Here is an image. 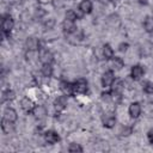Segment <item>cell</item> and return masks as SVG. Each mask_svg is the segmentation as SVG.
I'll return each mask as SVG.
<instances>
[{
    "label": "cell",
    "mask_w": 153,
    "mask_h": 153,
    "mask_svg": "<svg viewBox=\"0 0 153 153\" xmlns=\"http://www.w3.org/2000/svg\"><path fill=\"white\" fill-rule=\"evenodd\" d=\"M14 27V19L11 14H5L2 16L1 19V32L5 36H10L11 31Z\"/></svg>",
    "instance_id": "1"
},
{
    "label": "cell",
    "mask_w": 153,
    "mask_h": 153,
    "mask_svg": "<svg viewBox=\"0 0 153 153\" xmlns=\"http://www.w3.org/2000/svg\"><path fill=\"white\" fill-rule=\"evenodd\" d=\"M115 73H114V69H108L103 73L102 78H100V82H102V86L104 88H108V87H111V85L114 84L115 81Z\"/></svg>",
    "instance_id": "2"
},
{
    "label": "cell",
    "mask_w": 153,
    "mask_h": 153,
    "mask_svg": "<svg viewBox=\"0 0 153 153\" xmlns=\"http://www.w3.org/2000/svg\"><path fill=\"white\" fill-rule=\"evenodd\" d=\"M25 48L29 50V51H38L41 49V42L37 37L35 36H30L25 39Z\"/></svg>",
    "instance_id": "3"
},
{
    "label": "cell",
    "mask_w": 153,
    "mask_h": 153,
    "mask_svg": "<svg viewBox=\"0 0 153 153\" xmlns=\"http://www.w3.org/2000/svg\"><path fill=\"white\" fill-rule=\"evenodd\" d=\"M60 90L62 92V94L71 97L75 94V90H74V82H69L67 80H61L60 81Z\"/></svg>",
    "instance_id": "4"
},
{
    "label": "cell",
    "mask_w": 153,
    "mask_h": 153,
    "mask_svg": "<svg viewBox=\"0 0 153 153\" xmlns=\"http://www.w3.org/2000/svg\"><path fill=\"white\" fill-rule=\"evenodd\" d=\"M38 60L42 65L43 63H53L54 62V55L50 50L41 48L38 50Z\"/></svg>",
    "instance_id": "5"
},
{
    "label": "cell",
    "mask_w": 153,
    "mask_h": 153,
    "mask_svg": "<svg viewBox=\"0 0 153 153\" xmlns=\"http://www.w3.org/2000/svg\"><path fill=\"white\" fill-rule=\"evenodd\" d=\"M141 112H142V106H141V104L139 102H133V103L129 104V106H128V114H129V116L131 118H134V120L139 118L140 115H141Z\"/></svg>",
    "instance_id": "6"
},
{
    "label": "cell",
    "mask_w": 153,
    "mask_h": 153,
    "mask_svg": "<svg viewBox=\"0 0 153 153\" xmlns=\"http://www.w3.org/2000/svg\"><path fill=\"white\" fill-rule=\"evenodd\" d=\"M43 137H44V141L48 145H55V143H57L61 140L60 135L55 130H45L43 133Z\"/></svg>",
    "instance_id": "7"
},
{
    "label": "cell",
    "mask_w": 153,
    "mask_h": 153,
    "mask_svg": "<svg viewBox=\"0 0 153 153\" xmlns=\"http://www.w3.org/2000/svg\"><path fill=\"white\" fill-rule=\"evenodd\" d=\"M74 90H75V93L85 94L88 91V82H87V80L84 79V78H80L76 81H74Z\"/></svg>",
    "instance_id": "8"
},
{
    "label": "cell",
    "mask_w": 153,
    "mask_h": 153,
    "mask_svg": "<svg viewBox=\"0 0 153 153\" xmlns=\"http://www.w3.org/2000/svg\"><path fill=\"white\" fill-rule=\"evenodd\" d=\"M20 106H22V109H23L25 112L32 114L33 110H35V108H36V104L33 103V100H32L30 97L25 96V97H23L22 100H20Z\"/></svg>",
    "instance_id": "9"
},
{
    "label": "cell",
    "mask_w": 153,
    "mask_h": 153,
    "mask_svg": "<svg viewBox=\"0 0 153 153\" xmlns=\"http://www.w3.org/2000/svg\"><path fill=\"white\" fill-rule=\"evenodd\" d=\"M116 116L112 114V112H108V114H104V116L102 117V123H103V127L108 128V129H111L116 126Z\"/></svg>",
    "instance_id": "10"
},
{
    "label": "cell",
    "mask_w": 153,
    "mask_h": 153,
    "mask_svg": "<svg viewBox=\"0 0 153 153\" xmlns=\"http://www.w3.org/2000/svg\"><path fill=\"white\" fill-rule=\"evenodd\" d=\"M76 29L78 27H76L75 22L65 18V20L62 22V30H63V32L66 35H73V33H75L76 32Z\"/></svg>",
    "instance_id": "11"
},
{
    "label": "cell",
    "mask_w": 153,
    "mask_h": 153,
    "mask_svg": "<svg viewBox=\"0 0 153 153\" xmlns=\"http://www.w3.org/2000/svg\"><path fill=\"white\" fill-rule=\"evenodd\" d=\"M145 74V69L141 65H134L130 68V78L135 81H139Z\"/></svg>",
    "instance_id": "12"
},
{
    "label": "cell",
    "mask_w": 153,
    "mask_h": 153,
    "mask_svg": "<svg viewBox=\"0 0 153 153\" xmlns=\"http://www.w3.org/2000/svg\"><path fill=\"white\" fill-rule=\"evenodd\" d=\"M68 105V97L62 94V96H59L55 100H54V108L56 111H63Z\"/></svg>",
    "instance_id": "13"
},
{
    "label": "cell",
    "mask_w": 153,
    "mask_h": 153,
    "mask_svg": "<svg viewBox=\"0 0 153 153\" xmlns=\"http://www.w3.org/2000/svg\"><path fill=\"white\" fill-rule=\"evenodd\" d=\"M2 118L7 120V121H10V122H12V123H16L17 120H18V114H17L16 109H13V108H11V106H7V108L4 110V117H2Z\"/></svg>",
    "instance_id": "14"
},
{
    "label": "cell",
    "mask_w": 153,
    "mask_h": 153,
    "mask_svg": "<svg viewBox=\"0 0 153 153\" xmlns=\"http://www.w3.org/2000/svg\"><path fill=\"white\" fill-rule=\"evenodd\" d=\"M78 10L82 13V14H90L93 10V4L91 0H81V2L79 4Z\"/></svg>",
    "instance_id": "15"
},
{
    "label": "cell",
    "mask_w": 153,
    "mask_h": 153,
    "mask_svg": "<svg viewBox=\"0 0 153 153\" xmlns=\"http://www.w3.org/2000/svg\"><path fill=\"white\" fill-rule=\"evenodd\" d=\"M110 88H111L110 92H111L112 97H120L121 93H122V90H123V82H122V80H115Z\"/></svg>",
    "instance_id": "16"
},
{
    "label": "cell",
    "mask_w": 153,
    "mask_h": 153,
    "mask_svg": "<svg viewBox=\"0 0 153 153\" xmlns=\"http://www.w3.org/2000/svg\"><path fill=\"white\" fill-rule=\"evenodd\" d=\"M102 54H103V57L108 61H110L114 56H115V51L112 49V47L109 44V43H105L102 48Z\"/></svg>",
    "instance_id": "17"
},
{
    "label": "cell",
    "mask_w": 153,
    "mask_h": 153,
    "mask_svg": "<svg viewBox=\"0 0 153 153\" xmlns=\"http://www.w3.org/2000/svg\"><path fill=\"white\" fill-rule=\"evenodd\" d=\"M16 98V92L11 88H6L2 91V96H1V102L5 103V102H12L13 99Z\"/></svg>",
    "instance_id": "18"
},
{
    "label": "cell",
    "mask_w": 153,
    "mask_h": 153,
    "mask_svg": "<svg viewBox=\"0 0 153 153\" xmlns=\"http://www.w3.org/2000/svg\"><path fill=\"white\" fill-rule=\"evenodd\" d=\"M110 63H111L112 69H116V71L122 69L123 66H124V61H123V59L120 57V56H114V57L110 60Z\"/></svg>",
    "instance_id": "19"
},
{
    "label": "cell",
    "mask_w": 153,
    "mask_h": 153,
    "mask_svg": "<svg viewBox=\"0 0 153 153\" xmlns=\"http://www.w3.org/2000/svg\"><path fill=\"white\" fill-rule=\"evenodd\" d=\"M41 73L43 76L45 78H50L54 73V68H53V63H43L41 67Z\"/></svg>",
    "instance_id": "20"
},
{
    "label": "cell",
    "mask_w": 153,
    "mask_h": 153,
    "mask_svg": "<svg viewBox=\"0 0 153 153\" xmlns=\"http://www.w3.org/2000/svg\"><path fill=\"white\" fill-rule=\"evenodd\" d=\"M143 29L146 32L151 33L153 32V17L152 16H146L143 20Z\"/></svg>",
    "instance_id": "21"
},
{
    "label": "cell",
    "mask_w": 153,
    "mask_h": 153,
    "mask_svg": "<svg viewBox=\"0 0 153 153\" xmlns=\"http://www.w3.org/2000/svg\"><path fill=\"white\" fill-rule=\"evenodd\" d=\"M13 124L14 123H12V122L2 118L1 120V130H2V133L4 134H10V131L13 129Z\"/></svg>",
    "instance_id": "22"
},
{
    "label": "cell",
    "mask_w": 153,
    "mask_h": 153,
    "mask_svg": "<svg viewBox=\"0 0 153 153\" xmlns=\"http://www.w3.org/2000/svg\"><path fill=\"white\" fill-rule=\"evenodd\" d=\"M82 151H84V148H82L79 143L72 142V143H69V146H68V152H69V153H81Z\"/></svg>",
    "instance_id": "23"
},
{
    "label": "cell",
    "mask_w": 153,
    "mask_h": 153,
    "mask_svg": "<svg viewBox=\"0 0 153 153\" xmlns=\"http://www.w3.org/2000/svg\"><path fill=\"white\" fill-rule=\"evenodd\" d=\"M65 18H66V19H69V20H73V22H76V20L80 18V16L76 13V11H74V10H68V11L66 12Z\"/></svg>",
    "instance_id": "24"
},
{
    "label": "cell",
    "mask_w": 153,
    "mask_h": 153,
    "mask_svg": "<svg viewBox=\"0 0 153 153\" xmlns=\"http://www.w3.org/2000/svg\"><path fill=\"white\" fill-rule=\"evenodd\" d=\"M106 22H108V24L110 26H117L120 24V17L114 13V14H111V16L108 17V20Z\"/></svg>",
    "instance_id": "25"
},
{
    "label": "cell",
    "mask_w": 153,
    "mask_h": 153,
    "mask_svg": "<svg viewBox=\"0 0 153 153\" xmlns=\"http://www.w3.org/2000/svg\"><path fill=\"white\" fill-rule=\"evenodd\" d=\"M43 26L45 27V30H50L55 26V19L54 18H48L43 20Z\"/></svg>",
    "instance_id": "26"
},
{
    "label": "cell",
    "mask_w": 153,
    "mask_h": 153,
    "mask_svg": "<svg viewBox=\"0 0 153 153\" xmlns=\"http://www.w3.org/2000/svg\"><path fill=\"white\" fill-rule=\"evenodd\" d=\"M143 92L147 94H153V82L152 81H146L143 84Z\"/></svg>",
    "instance_id": "27"
},
{
    "label": "cell",
    "mask_w": 153,
    "mask_h": 153,
    "mask_svg": "<svg viewBox=\"0 0 153 153\" xmlns=\"http://www.w3.org/2000/svg\"><path fill=\"white\" fill-rule=\"evenodd\" d=\"M45 14H47V11H45L43 7H37V8L35 10V16H36L38 19L43 18Z\"/></svg>",
    "instance_id": "28"
},
{
    "label": "cell",
    "mask_w": 153,
    "mask_h": 153,
    "mask_svg": "<svg viewBox=\"0 0 153 153\" xmlns=\"http://www.w3.org/2000/svg\"><path fill=\"white\" fill-rule=\"evenodd\" d=\"M128 48H129V44L126 42H122V43H120V45H118V50L121 51V53H126L127 50H128Z\"/></svg>",
    "instance_id": "29"
},
{
    "label": "cell",
    "mask_w": 153,
    "mask_h": 153,
    "mask_svg": "<svg viewBox=\"0 0 153 153\" xmlns=\"http://www.w3.org/2000/svg\"><path fill=\"white\" fill-rule=\"evenodd\" d=\"M147 139H148V142H149L151 145H153V129L148 130V133H147Z\"/></svg>",
    "instance_id": "30"
},
{
    "label": "cell",
    "mask_w": 153,
    "mask_h": 153,
    "mask_svg": "<svg viewBox=\"0 0 153 153\" xmlns=\"http://www.w3.org/2000/svg\"><path fill=\"white\" fill-rule=\"evenodd\" d=\"M50 0H37V2L38 4H42V5H44V4H48Z\"/></svg>",
    "instance_id": "31"
},
{
    "label": "cell",
    "mask_w": 153,
    "mask_h": 153,
    "mask_svg": "<svg viewBox=\"0 0 153 153\" xmlns=\"http://www.w3.org/2000/svg\"><path fill=\"white\" fill-rule=\"evenodd\" d=\"M140 4H143V5H146L147 2H148V0H137Z\"/></svg>",
    "instance_id": "32"
}]
</instances>
